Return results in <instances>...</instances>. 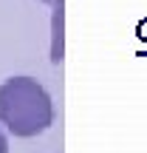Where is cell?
<instances>
[{
  "instance_id": "6da1fadb",
  "label": "cell",
  "mask_w": 147,
  "mask_h": 153,
  "mask_svg": "<svg viewBox=\"0 0 147 153\" xmlns=\"http://www.w3.org/2000/svg\"><path fill=\"white\" fill-rule=\"evenodd\" d=\"M0 125L20 139L45 133L54 125L51 94L34 76H9L0 82Z\"/></svg>"
},
{
  "instance_id": "7a4b0ae2",
  "label": "cell",
  "mask_w": 147,
  "mask_h": 153,
  "mask_svg": "<svg viewBox=\"0 0 147 153\" xmlns=\"http://www.w3.org/2000/svg\"><path fill=\"white\" fill-rule=\"evenodd\" d=\"M65 60V0L51 3V62Z\"/></svg>"
},
{
  "instance_id": "3957f363",
  "label": "cell",
  "mask_w": 147,
  "mask_h": 153,
  "mask_svg": "<svg viewBox=\"0 0 147 153\" xmlns=\"http://www.w3.org/2000/svg\"><path fill=\"white\" fill-rule=\"evenodd\" d=\"M0 153H9V139H6L3 131H0Z\"/></svg>"
},
{
  "instance_id": "277c9868",
  "label": "cell",
  "mask_w": 147,
  "mask_h": 153,
  "mask_svg": "<svg viewBox=\"0 0 147 153\" xmlns=\"http://www.w3.org/2000/svg\"><path fill=\"white\" fill-rule=\"evenodd\" d=\"M40 3H45V6H51V3H54V0H40Z\"/></svg>"
}]
</instances>
